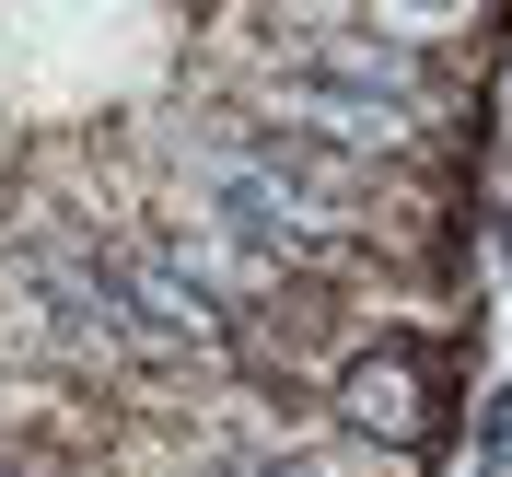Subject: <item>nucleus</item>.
Listing matches in <instances>:
<instances>
[{"label":"nucleus","mask_w":512,"mask_h":477,"mask_svg":"<svg viewBox=\"0 0 512 477\" xmlns=\"http://www.w3.org/2000/svg\"><path fill=\"white\" fill-rule=\"evenodd\" d=\"M280 117L350 128V140H396V128H408V105H361V94H338V82H280Z\"/></svg>","instance_id":"7ed1b4c3"},{"label":"nucleus","mask_w":512,"mask_h":477,"mask_svg":"<svg viewBox=\"0 0 512 477\" xmlns=\"http://www.w3.org/2000/svg\"><path fill=\"white\" fill-rule=\"evenodd\" d=\"M105 291L128 303V338H140V315H152L175 350H222V338H233V326H222V303H210V291H198L175 256H140V245H128L117 268H105Z\"/></svg>","instance_id":"f257e3e1"},{"label":"nucleus","mask_w":512,"mask_h":477,"mask_svg":"<svg viewBox=\"0 0 512 477\" xmlns=\"http://www.w3.org/2000/svg\"><path fill=\"white\" fill-rule=\"evenodd\" d=\"M338 431L361 443H431V384H419L408 350H361L338 373Z\"/></svg>","instance_id":"f03ea898"},{"label":"nucleus","mask_w":512,"mask_h":477,"mask_svg":"<svg viewBox=\"0 0 512 477\" xmlns=\"http://www.w3.org/2000/svg\"><path fill=\"white\" fill-rule=\"evenodd\" d=\"M478 443H489V454H512V396H489V419H478Z\"/></svg>","instance_id":"20e7f679"}]
</instances>
